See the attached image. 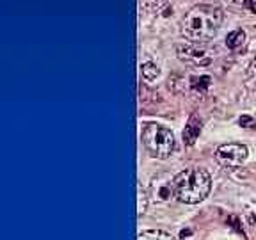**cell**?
Returning a JSON list of instances; mask_svg holds the SVG:
<instances>
[{"mask_svg": "<svg viewBox=\"0 0 256 240\" xmlns=\"http://www.w3.org/2000/svg\"><path fill=\"white\" fill-rule=\"evenodd\" d=\"M222 18V9L217 6H194L182 20V34L192 43H206L219 32Z\"/></svg>", "mask_w": 256, "mask_h": 240, "instance_id": "cell-1", "label": "cell"}, {"mask_svg": "<svg viewBox=\"0 0 256 240\" xmlns=\"http://www.w3.org/2000/svg\"><path fill=\"white\" fill-rule=\"evenodd\" d=\"M210 187V174L201 168H188L174 176V196L182 203H200L208 196Z\"/></svg>", "mask_w": 256, "mask_h": 240, "instance_id": "cell-2", "label": "cell"}, {"mask_svg": "<svg viewBox=\"0 0 256 240\" xmlns=\"http://www.w3.org/2000/svg\"><path fill=\"white\" fill-rule=\"evenodd\" d=\"M142 142L150 155L155 158L164 160L174 150V136L169 128L160 126V124H148L142 130Z\"/></svg>", "mask_w": 256, "mask_h": 240, "instance_id": "cell-3", "label": "cell"}, {"mask_svg": "<svg viewBox=\"0 0 256 240\" xmlns=\"http://www.w3.org/2000/svg\"><path fill=\"white\" fill-rule=\"evenodd\" d=\"M216 158L224 168H230V169L240 168L246 162V158H248V148H246L244 144H236V142L222 144V146L217 148Z\"/></svg>", "mask_w": 256, "mask_h": 240, "instance_id": "cell-4", "label": "cell"}, {"mask_svg": "<svg viewBox=\"0 0 256 240\" xmlns=\"http://www.w3.org/2000/svg\"><path fill=\"white\" fill-rule=\"evenodd\" d=\"M176 54L182 60L190 62L194 66H206L212 62V52L203 43H184L176 44Z\"/></svg>", "mask_w": 256, "mask_h": 240, "instance_id": "cell-5", "label": "cell"}, {"mask_svg": "<svg viewBox=\"0 0 256 240\" xmlns=\"http://www.w3.org/2000/svg\"><path fill=\"white\" fill-rule=\"evenodd\" d=\"M150 198L156 201H169L174 196V178L168 174H158L155 176L150 184Z\"/></svg>", "mask_w": 256, "mask_h": 240, "instance_id": "cell-6", "label": "cell"}, {"mask_svg": "<svg viewBox=\"0 0 256 240\" xmlns=\"http://www.w3.org/2000/svg\"><path fill=\"white\" fill-rule=\"evenodd\" d=\"M201 134V121L198 120V118L192 116L190 120H188L187 126H185L184 130V140L185 144H188V146H192V144L196 142V139L200 137Z\"/></svg>", "mask_w": 256, "mask_h": 240, "instance_id": "cell-7", "label": "cell"}, {"mask_svg": "<svg viewBox=\"0 0 256 240\" xmlns=\"http://www.w3.org/2000/svg\"><path fill=\"white\" fill-rule=\"evenodd\" d=\"M246 43V32L242 28H236V30H232L226 36V46L235 50V48H240Z\"/></svg>", "mask_w": 256, "mask_h": 240, "instance_id": "cell-8", "label": "cell"}, {"mask_svg": "<svg viewBox=\"0 0 256 240\" xmlns=\"http://www.w3.org/2000/svg\"><path fill=\"white\" fill-rule=\"evenodd\" d=\"M139 240H174V236L156 230V232H142L139 235Z\"/></svg>", "mask_w": 256, "mask_h": 240, "instance_id": "cell-9", "label": "cell"}, {"mask_svg": "<svg viewBox=\"0 0 256 240\" xmlns=\"http://www.w3.org/2000/svg\"><path fill=\"white\" fill-rule=\"evenodd\" d=\"M140 70H142V76L146 80H153L158 76V68H156V64H153V62L142 64V68Z\"/></svg>", "mask_w": 256, "mask_h": 240, "instance_id": "cell-10", "label": "cell"}, {"mask_svg": "<svg viewBox=\"0 0 256 240\" xmlns=\"http://www.w3.org/2000/svg\"><path fill=\"white\" fill-rule=\"evenodd\" d=\"M210 84H212V78H210V76H206V75L192 78V88L200 89V91H204V89H208V88H210Z\"/></svg>", "mask_w": 256, "mask_h": 240, "instance_id": "cell-11", "label": "cell"}, {"mask_svg": "<svg viewBox=\"0 0 256 240\" xmlns=\"http://www.w3.org/2000/svg\"><path fill=\"white\" fill-rule=\"evenodd\" d=\"M144 210H146V194H144L142 187L139 185V206H137V212H139V216H142Z\"/></svg>", "mask_w": 256, "mask_h": 240, "instance_id": "cell-12", "label": "cell"}, {"mask_svg": "<svg viewBox=\"0 0 256 240\" xmlns=\"http://www.w3.org/2000/svg\"><path fill=\"white\" fill-rule=\"evenodd\" d=\"M238 124L240 126H248V128H252L256 124V121L252 120V118H249V116H242L238 120Z\"/></svg>", "mask_w": 256, "mask_h": 240, "instance_id": "cell-13", "label": "cell"}, {"mask_svg": "<svg viewBox=\"0 0 256 240\" xmlns=\"http://www.w3.org/2000/svg\"><path fill=\"white\" fill-rule=\"evenodd\" d=\"M244 8L251 12H256V0H244Z\"/></svg>", "mask_w": 256, "mask_h": 240, "instance_id": "cell-14", "label": "cell"}, {"mask_svg": "<svg viewBox=\"0 0 256 240\" xmlns=\"http://www.w3.org/2000/svg\"><path fill=\"white\" fill-rule=\"evenodd\" d=\"M249 73H251L252 76H256V56H254V59L251 60V66H249Z\"/></svg>", "mask_w": 256, "mask_h": 240, "instance_id": "cell-15", "label": "cell"}, {"mask_svg": "<svg viewBox=\"0 0 256 240\" xmlns=\"http://www.w3.org/2000/svg\"><path fill=\"white\" fill-rule=\"evenodd\" d=\"M146 2L152 4V6H156V8H158L160 4H164V0H146Z\"/></svg>", "mask_w": 256, "mask_h": 240, "instance_id": "cell-16", "label": "cell"}, {"mask_svg": "<svg viewBox=\"0 0 256 240\" xmlns=\"http://www.w3.org/2000/svg\"><path fill=\"white\" fill-rule=\"evenodd\" d=\"M230 2H233V4H240V6H244V0H230Z\"/></svg>", "mask_w": 256, "mask_h": 240, "instance_id": "cell-17", "label": "cell"}]
</instances>
